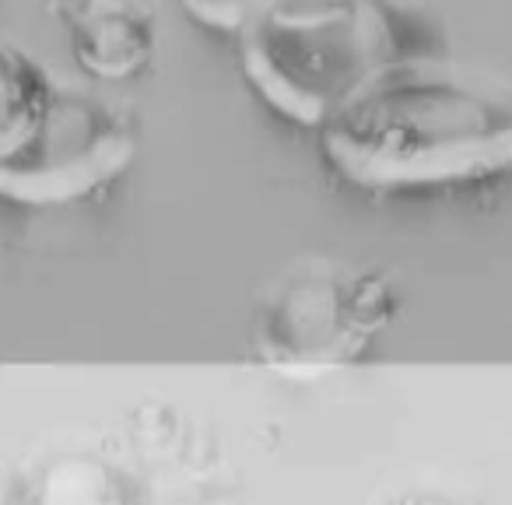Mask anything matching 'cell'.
I'll return each instance as SVG.
<instances>
[{"label":"cell","instance_id":"cell-7","mask_svg":"<svg viewBox=\"0 0 512 505\" xmlns=\"http://www.w3.org/2000/svg\"><path fill=\"white\" fill-rule=\"evenodd\" d=\"M137 453L141 488L148 505H239L228 470L207 460V449L190 442L176 425L158 418L137 421Z\"/></svg>","mask_w":512,"mask_h":505},{"label":"cell","instance_id":"cell-8","mask_svg":"<svg viewBox=\"0 0 512 505\" xmlns=\"http://www.w3.org/2000/svg\"><path fill=\"white\" fill-rule=\"evenodd\" d=\"M53 81L36 57L11 43H0V158H8L36 130Z\"/></svg>","mask_w":512,"mask_h":505},{"label":"cell","instance_id":"cell-9","mask_svg":"<svg viewBox=\"0 0 512 505\" xmlns=\"http://www.w3.org/2000/svg\"><path fill=\"white\" fill-rule=\"evenodd\" d=\"M197 22L211 25V29L239 32L256 11H264L274 0H183Z\"/></svg>","mask_w":512,"mask_h":505},{"label":"cell","instance_id":"cell-4","mask_svg":"<svg viewBox=\"0 0 512 505\" xmlns=\"http://www.w3.org/2000/svg\"><path fill=\"white\" fill-rule=\"evenodd\" d=\"M137 155L134 116L81 88H53L36 130L0 158V200L60 207L113 183Z\"/></svg>","mask_w":512,"mask_h":505},{"label":"cell","instance_id":"cell-1","mask_svg":"<svg viewBox=\"0 0 512 505\" xmlns=\"http://www.w3.org/2000/svg\"><path fill=\"white\" fill-rule=\"evenodd\" d=\"M327 162L362 190H421L512 169V92L439 57L404 60L320 127Z\"/></svg>","mask_w":512,"mask_h":505},{"label":"cell","instance_id":"cell-3","mask_svg":"<svg viewBox=\"0 0 512 505\" xmlns=\"http://www.w3.org/2000/svg\"><path fill=\"white\" fill-rule=\"evenodd\" d=\"M390 316L393 295L379 278L309 264L264 299L256 316V348L285 376H323L355 362Z\"/></svg>","mask_w":512,"mask_h":505},{"label":"cell","instance_id":"cell-6","mask_svg":"<svg viewBox=\"0 0 512 505\" xmlns=\"http://www.w3.org/2000/svg\"><path fill=\"white\" fill-rule=\"evenodd\" d=\"M64 25L74 60L102 81L134 78L155 57L151 0H67Z\"/></svg>","mask_w":512,"mask_h":505},{"label":"cell","instance_id":"cell-2","mask_svg":"<svg viewBox=\"0 0 512 505\" xmlns=\"http://www.w3.org/2000/svg\"><path fill=\"white\" fill-rule=\"evenodd\" d=\"M235 36L256 95L316 130L383 71L439 57L425 15L407 0H274Z\"/></svg>","mask_w":512,"mask_h":505},{"label":"cell","instance_id":"cell-5","mask_svg":"<svg viewBox=\"0 0 512 505\" xmlns=\"http://www.w3.org/2000/svg\"><path fill=\"white\" fill-rule=\"evenodd\" d=\"M4 505H148L141 477L102 449H46L4 488Z\"/></svg>","mask_w":512,"mask_h":505},{"label":"cell","instance_id":"cell-10","mask_svg":"<svg viewBox=\"0 0 512 505\" xmlns=\"http://www.w3.org/2000/svg\"><path fill=\"white\" fill-rule=\"evenodd\" d=\"M379 505H474V502H463V498L446 495V491H400V495L383 498Z\"/></svg>","mask_w":512,"mask_h":505}]
</instances>
